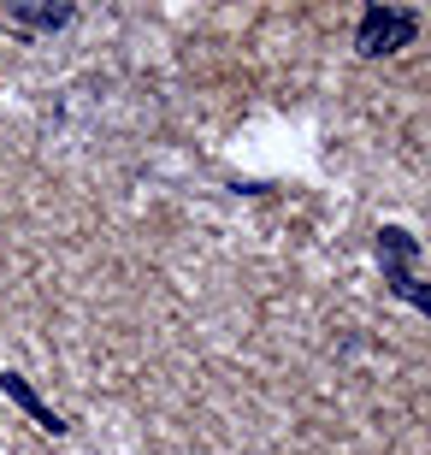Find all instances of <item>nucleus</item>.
I'll use <instances>...</instances> for the list:
<instances>
[{
    "instance_id": "2",
    "label": "nucleus",
    "mask_w": 431,
    "mask_h": 455,
    "mask_svg": "<svg viewBox=\"0 0 431 455\" xmlns=\"http://www.w3.org/2000/svg\"><path fill=\"white\" fill-rule=\"evenodd\" d=\"M414 260H419V243L402 225H384L379 231V267H384V278L396 284V296H408L414 307H426V290L414 284Z\"/></svg>"
},
{
    "instance_id": "1",
    "label": "nucleus",
    "mask_w": 431,
    "mask_h": 455,
    "mask_svg": "<svg viewBox=\"0 0 431 455\" xmlns=\"http://www.w3.org/2000/svg\"><path fill=\"white\" fill-rule=\"evenodd\" d=\"M419 36V18L402 12V6H366L361 12V36H355V48L366 53V60H379V53H396L408 48Z\"/></svg>"
},
{
    "instance_id": "3",
    "label": "nucleus",
    "mask_w": 431,
    "mask_h": 455,
    "mask_svg": "<svg viewBox=\"0 0 431 455\" xmlns=\"http://www.w3.org/2000/svg\"><path fill=\"white\" fill-rule=\"evenodd\" d=\"M0 396H6V403H18V408H24V414H30L36 426H42V432H53V438L66 432V420H60V414H53V408L42 403V396H36L24 372H0Z\"/></svg>"
},
{
    "instance_id": "4",
    "label": "nucleus",
    "mask_w": 431,
    "mask_h": 455,
    "mask_svg": "<svg viewBox=\"0 0 431 455\" xmlns=\"http://www.w3.org/2000/svg\"><path fill=\"white\" fill-rule=\"evenodd\" d=\"M18 24H30V30H60L71 18V6H12Z\"/></svg>"
}]
</instances>
